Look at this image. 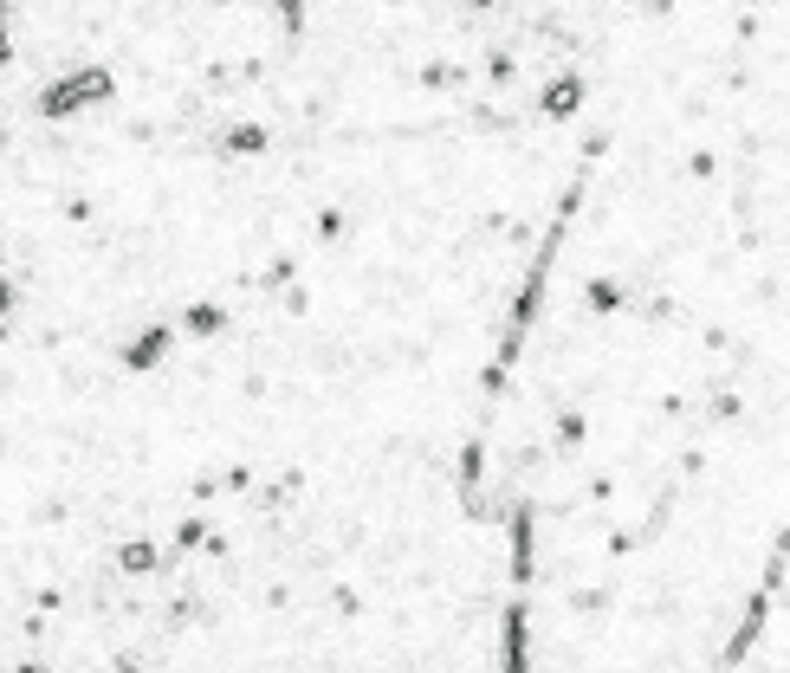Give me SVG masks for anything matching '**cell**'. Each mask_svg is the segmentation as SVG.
I'll list each match as a JSON object with an SVG mask.
<instances>
[{
    "mask_svg": "<svg viewBox=\"0 0 790 673\" xmlns=\"http://www.w3.org/2000/svg\"><path fill=\"white\" fill-rule=\"evenodd\" d=\"M506 661H512V667L525 661V609H512V615H506Z\"/></svg>",
    "mask_w": 790,
    "mask_h": 673,
    "instance_id": "cell-1",
    "label": "cell"
},
{
    "mask_svg": "<svg viewBox=\"0 0 790 673\" xmlns=\"http://www.w3.org/2000/svg\"><path fill=\"white\" fill-rule=\"evenodd\" d=\"M0 59H7V26H0Z\"/></svg>",
    "mask_w": 790,
    "mask_h": 673,
    "instance_id": "cell-2",
    "label": "cell"
}]
</instances>
